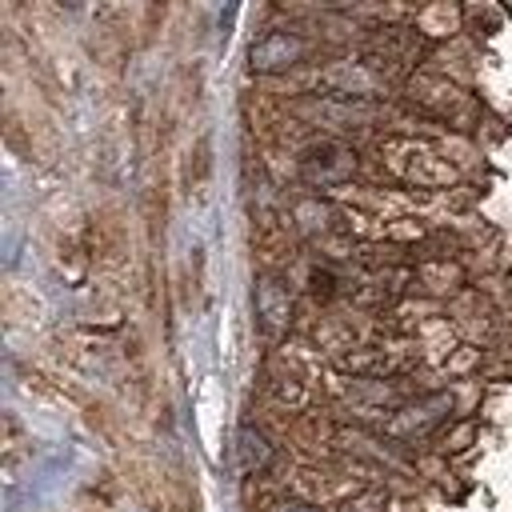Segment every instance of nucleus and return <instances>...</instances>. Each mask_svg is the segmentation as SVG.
<instances>
[{"label":"nucleus","instance_id":"nucleus-1","mask_svg":"<svg viewBox=\"0 0 512 512\" xmlns=\"http://www.w3.org/2000/svg\"><path fill=\"white\" fill-rule=\"evenodd\" d=\"M372 160H376L384 180H396V184H408V188H424V192L452 188L460 180V164L448 160V152H440L436 144L416 140V136H384V140H376L372 144Z\"/></svg>","mask_w":512,"mask_h":512},{"label":"nucleus","instance_id":"nucleus-2","mask_svg":"<svg viewBox=\"0 0 512 512\" xmlns=\"http://www.w3.org/2000/svg\"><path fill=\"white\" fill-rule=\"evenodd\" d=\"M408 96H412V104H416L424 116L444 120V124H452V128H468L472 116H476L472 96H468L460 84H452L448 76H440V72H416V76L408 80Z\"/></svg>","mask_w":512,"mask_h":512},{"label":"nucleus","instance_id":"nucleus-3","mask_svg":"<svg viewBox=\"0 0 512 512\" xmlns=\"http://www.w3.org/2000/svg\"><path fill=\"white\" fill-rule=\"evenodd\" d=\"M356 168H360V156L352 152V144L332 140V136L308 140L296 152V172L312 188H340V184H348L356 176Z\"/></svg>","mask_w":512,"mask_h":512},{"label":"nucleus","instance_id":"nucleus-4","mask_svg":"<svg viewBox=\"0 0 512 512\" xmlns=\"http://www.w3.org/2000/svg\"><path fill=\"white\" fill-rule=\"evenodd\" d=\"M252 312H256V328L268 340H284L292 328V312H296V296L292 284L280 268H260L256 284H252Z\"/></svg>","mask_w":512,"mask_h":512},{"label":"nucleus","instance_id":"nucleus-5","mask_svg":"<svg viewBox=\"0 0 512 512\" xmlns=\"http://www.w3.org/2000/svg\"><path fill=\"white\" fill-rule=\"evenodd\" d=\"M452 416V396L448 392H428L416 400L396 404L388 416H380V432L392 440H424L436 428H444Z\"/></svg>","mask_w":512,"mask_h":512},{"label":"nucleus","instance_id":"nucleus-6","mask_svg":"<svg viewBox=\"0 0 512 512\" xmlns=\"http://www.w3.org/2000/svg\"><path fill=\"white\" fill-rule=\"evenodd\" d=\"M132 36L136 32V20L128 16V4L124 0H100L96 12H92V52L104 68H124V60L132 56Z\"/></svg>","mask_w":512,"mask_h":512},{"label":"nucleus","instance_id":"nucleus-7","mask_svg":"<svg viewBox=\"0 0 512 512\" xmlns=\"http://www.w3.org/2000/svg\"><path fill=\"white\" fill-rule=\"evenodd\" d=\"M84 228H88L92 272H116L128 260V220L116 208H96L84 212Z\"/></svg>","mask_w":512,"mask_h":512},{"label":"nucleus","instance_id":"nucleus-8","mask_svg":"<svg viewBox=\"0 0 512 512\" xmlns=\"http://www.w3.org/2000/svg\"><path fill=\"white\" fill-rule=\"evenodd\" d=\"M264 392H268V404H276L280 412H304L312 404V372L296 360V356H276L268 364V376H264Z\"/></svg>","mask_w":512,"mask_h":512},{"label":"nucleus","instance_id":"nucleus-9","mask_svg":"<svg viewBox=\"0 0 512 512\" xmlns=\"http://www.w3.org/2000/svg\"><path fill=\"white\" fill-rule=\"evenodd\" d=\"M308 56H312L308 36L288 32V28H276V32L260 36V40L248 48V68H252L256 76H276V72H288V68L304 64Z\"/></svg>","mask_w":512,"mask_h":512},{"label":"nucleus","instance_id":"nucleus-10","mask_svg":"<svg viewBox=\"0 0 512 512\" xmlns=\"http://www.w3.org/2000/svg\"><path fill=\"white\" fill-rule=\"evenodd\" d=\"M236 468H240L248 480L272 476V468H276V444H272L260 428H252V424H244V428L236 432Z\"/></svg>","mask_w":512,"mask_h":512},{"label":"nucleus","instance_id":"nucleus-11","mask_svg":"<svg viewBox=\"0 0 512 512\" xmlns=\"http://www.w3.org/2000/svg\"><path fill=\"white\" fill-rule=\"evenodd\" d=\"M416 288L428 296H456L464 288V272L460 264H448V260H424L416 268Z\"/></svg>","mask_w":512,"mask_h":512},{"label":"nucleus","instance_id":"nucleus-12","mask_svg":"<svg viewBox=\"0 0 512 512\" xmlns=\"http://www.w3.org/2000/svg\"><path fill=\"white\" fill-rule=\"evenodd\" d=\"M208 180H212V140L208 136H196L192 148H188V156H184V168H180V188L192 196Z\"/></svg>","mask_w":512,"mask_h":512},{"label":"nucleus","instance_id":"nucleus-13","mask_svg":"<svg viewBox=\"0 0 512 512\" xmlns=\"http://www.w3.org/2000/svg\"><path fill=\"white\" fill-rule=\"evenodd\" d=\"M36 320H40V300L28 288H20L16 280H8L4 284V324L8 328H28Z\"/></svg>","mask_w":512,"mask_h":512},{"label":"nucleus","instance_id":"nucleus-14","mask_svg":"<svg viewBox=\"0 0 512 512\" xmlns=\"http://www.w3.org/2000/svg\"><path fill=\"white\" fill-rule=\"evenodd\" d=\"M80 408H84L88 428H92L100 440L120 444V412H116L108 400H100V396H84V400H80Z\"/></svg>","mask_w":512,"mask_h":512},{"label":"nucleus","instance_id":"nucleus-15","mask_svg":"<svg viewBox=\"0 0 512 512\" xmlns=\"http://www.w3.org/2000/svg\"><path fill=\"white\" fill-rule=\"evenodd\" d=\"M144 224H148L152 240L164 236V224H168V180L164 176L144 188Z\"/></svg>","mask_w":512,"mask_h":512},{"label":"nucleus","instance_id":"nucleus-16","mask_svg":"<svg viewBox=\"0 0 512 512\" xmlns=\"http://www.w3.org/2000/svg\"><path fill=\"white\" fill-rule=\"evenodd\" d=\"M168 4H172V0H140L136 32H140L144 44H152V40L160 36V28H164V20H168Z\"/></svg>","mask_w":512,"mask_h":512},{"label":"nucleus","instance_id":"nucleus-17","mask_svg":"<svg viewBox=\"0 0 512 512\" xmlns=\"http://www.w3.org/2000/svg\"><path fill=\"white\" fill-rule=\"evenodd\" d=\"M308 296H312V304H320V308L332 304V300L340 296V276H336L332 268H324V264L312 268V272H308Z\"/></svg>","mask_w":512,"mask_h":512},{"label":"nucleus","instance_id":"nucleus-18","mask_svg":"<svg viewBox=\"0 0 512 512\" xmlns=\"http://www.w3.org/2000/svg\"><path fill=\"white\" fill-rule=\"evenodd\" d=\"M340 512H388V496L384 492H376V488H364L360 496H352Z\"/></svg>","mask_w":512,"mask_h":512},{"label":"nucleus","instance_id":"nucleus-19","mask_svg":"<svg viewBox=\"0 0 512 512\" xmlns=\"http://www.w3.org/2000/svg\"><path fill=\"white\" fill-rule=\"evenodd\" d=\"M280 512H324V504H312V500H304V504H288V508H280Z\"/></svg>","mask_w":512,"mask_h":512},{"label":"nucleus","instance_id":"nucleus-20","mask_svg":"<svg viewBox=\"0 0 512 512\" xmlns=\"http://www.w3.org/2000/svg\"><path fill=\"white\" fill-rule=\"evenodd\" d=\"M60 8H80V0H56Z\"/></svg>","mask_w":512,"mask_h":512}]
</instances>
